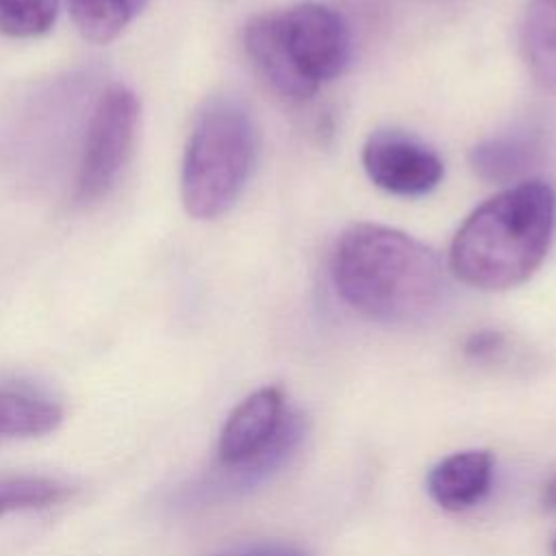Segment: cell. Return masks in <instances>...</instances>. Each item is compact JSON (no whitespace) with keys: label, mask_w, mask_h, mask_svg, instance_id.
I'll return each instance as SVG.
<instances>
[{"label":"cell","mask_w":556,"mask_h":556,"mask_svg":"<svg viewBox=\"0 0 556 556\" xmlns=\"http://www.w3.org/2000/svg\"><path fill=\"white\" fill-rule=\"evenodd\" d=\"M330 274L350 308L384 324L426 317L445 287L443 267L430 248L380 224H354L343 230Z\"/></svg>","instance_id":"cell-1"},{"label":"cell","mask_w":556,"mask_h":556,"mask_svg":"<svg viewBox=\"0 0 556 556\" xmlns=\"http://www.w3.org/2000/svg\"><path fill=\"white\" fill-rule=\"evenodd\" d=\"M556 230V191L526 180L482 202L450 245L454 276L476 289L502 291L528 280L543 263Z\"/></svg>","instance_id":"cell-2"},{"label":"cell","mask_w":556,"mask_h":556,"mask_svg":"<svg viewBox=\"0 0 556 556\" xmlns=\"http://www.w3.org/2000/svg\"><path fill=\"white\" fill-rule=\"evenodd\" d=\"M243 46L258 74L287 100H308L350 63V30L324 4L302 2L252 17Z\"/></svg>","instance_id":"cell-3"},{"label":"cell","mask_w":556,"mask_h":556,"mask_svg":"<svg viewBox=\"0 0 556 556\" xmlns=\"http://www.w3.org/2000/svg\"><path fill=\"white\" fill-rule=\"evenodd\" d=\"M256 152L250 113L232 98L208 100L187 139L180 198L195 219H215L239 200Z\"/></svg>","instance_id":"cell-4"},{"label":"cell","mask_w":556,"mask_h":556,"mask_svg":"<svg viewBox=\"0 0 556 556\" xmlns=\"http://www.w3.org/2000/svg\"><path fill=\"white\" fill-rule=\"evenodd\" d=\"M139 124V100L124 85L109 87L91 115L76 180V202L93 204L117 182Z\"/></svg>","instance_id":"cell-5"},{"label":"cell","mask_w":556,"mask_h":556,"mask_svg":"<svg viewBox=\"0 0 556 556\" xmlns=\"http://www.w3.org/2000/svg\"><path fill=\"white\" fill-rule=\"evenodd\" d=\"M369 180L395 195H424L443 178V161L419 139L402 130H376L361 152Z\"/></svg>","instance_id":"cell-6"},{"label":"cell","mask_w":556,"mask_h":556,"mask_svg":"<svg viewBox=\"0 0 556 556\" xmlns=\"http://www.w3.org/2000/svg\"><path fill=\"white\" fill-rule=\"evenodd\" d=\"M493 456L486 450H463L441 458L426 478L430 497L445 510H467L489 491Z\"/></svg>","instance_id":"cell-7"},{"label":"cell","mask_w":556,"mask_h":556,"mask_svg":"<svg viewBox=\"0 0 556 556\" xmlns=\"http://www.w3.org/2000/svg\"><path fill=\"white\" fill-rule=\"evenodd\" d=\"M521 46L532 78L556 93V0H530Z\"/></svg>","instance_id":"cell-8"},{"label":"cell","mask_w":556,"mask_h":556,"mask_svg":"<svg viewBox=\"0 0 556 556\" xmlns=\"http://www.w3.org/2000/svg\"><path fill=\"white\" fill-rule=\"evenodd\" d=\"M63 408L26 389H0V439L41 437L59 428Z\"/></svg>","instance_id":"cell-9"},{"label":"cell","mask_w":556,"mask_h":556,"mask_svg":"<svg viewBox=\"0 0 556 556\" xmlns=\"http://www.w3.org/2000/svg\"><path fill=\"white\" fill-rule=\"evenodd\" d=\"M72 17L85 39L113 41L148 4V0H67Z\"/></svg>","instance_id":"cell-10"},{"label":"cell","mask_w":556,"mask_h":556,"mask_svg":"<svg viewBox=\"0 0 556 556\" xmlns=\"http://www.w3.org/2000/svg\"><path fill=\"white\" fill-rule=\"evenodd\" d=\"M536 141L530 137H502L480 143L471 152L473 169L489 180H508L536 159Z\"/></svg>","instance_id":"cell-11"},{"label":"cell","mask_w":556,"mask_h":556,"mask_svg":"<svg viewBox=\"0 0 556 556\" xmlns=\"http://www.w3.org/2000/svg\"><path fill=\"white\" fill-rule=\"evenodd\" d=\"M72 486L46 476H7L0 478V517L17 510L46 508L65 502Z\"/></svg>","instance_id":"cell-12"},{"label":"cell","mask_w":556,"mask_h":556,"mask_svg":"<svg viewBox=\"0 0 556 556\" xmlns=\"http://www.w3.org/2000/svg\"><path fill=\"white\" fill-rule=\"evenodd\" d=\"M59 0H0V33L33 39L48 33L56 20Z\"/></svg>","instance_id":"cell-13"},{"label":"cell","mask_w":556,"mask_h":556,"mask_svg":"<svg viewBox=\"0 0 556 556\" xmlns=\"http://www.w3.org/2000/svg\"><path fill=\"white\" fill-rule=\"evenodd\" d=\"M506 348V337L495 330L473 332L465 343V354L473 361H493Z\"/></svg>","instance_id":"cell-14"},{"label":"cell","mask_w":556,"mask_h":556,"mask_svg":"<svg viewBox=\"0 0 556 556\" xmlns=\"http://www.w3.org/2000/svg\"><path fill=\"white\" fill-rule=\"evenodd\" d=\"M213 556H311V554L285 543H254V545L232 547Z\"/></svg>","instance_id":"cell-15"},{"label":"cell","mask_w":556,"mask_h":556,"mask_svg":"<svg viewBox=\"0 0 556 556\" xmlns=\"http://www.w3.org/2000/svg\"><path fill=\"white\" fill-rule=\"evenodd\" d=\"M541 506L549 513H556V469L549 473V478L541 486Z\"/></svg>","instance_id":"cell-16"},{"label":"cell","mask_w":556,"mask_h":556,"mask_svg":"<svg viewBox=\"0 0 556 556\" xmlns=\"http://www.w3.org/2000/svg\"><path fill=\"white\" fill-rule=\"evenodd\" d=\"M552 549H554V556H556V539H554V545H552Z\"/></svg>","instance_id":"cell-17"}]
</instances>
